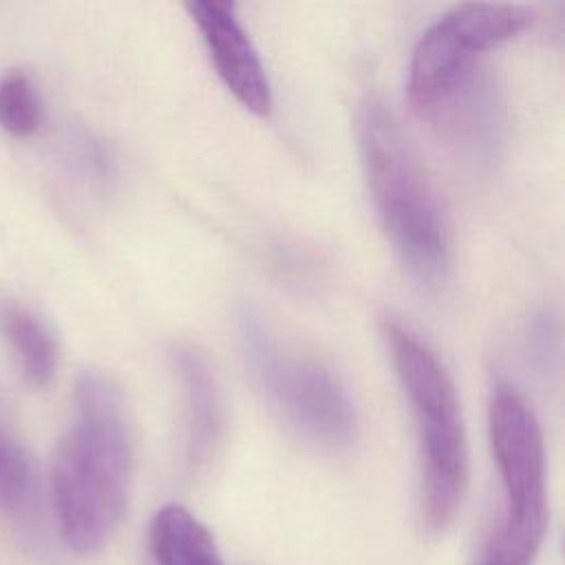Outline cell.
I'll return each instance as SVG.
<instances>
[{
  "instance_id": "cell-10",
  "label": "cell",
  "mask_w": 565,
  "mask_h": 565,
  "mask_svg": "<svg viewBox=\"0 0 565 565\" xmlns=\"http://www.w3.org/2000/svg\"><path fill=\"white\" fill-rule=\"evenodd\" d=\"M150 547L159 565H223L212 532L183 505H163L150 523Z\"/></svg>"
},
{
  "instance_id": "cell-3",
  "label": "cell",
  "mask_w": 565,
  "mask_h": 565,
  "mask_svg": "<svg viewBox=\"0 0 565 565\" xmlns=\"http://www.w3.org/2000/svg\"><path fill=\"white\" fill-rule=\"evenodd\" d=\"M399 384L411 402L422 463V521L439 534L461 510L470 455L457 388L435 351L399 320L384 322Z\"/></svg>"
},
{
  "instance_id": "cell-4",
  "label": "cell",
  "mask_w": 565,
  "mask_h": 565,
  "mask_svg": "<svg viewBox=\"0 0 565 565\" xmlns=\"http://www.w3.org/2000/svg\"><path fill=\"white\" fill-rule=\"evenodd\" d=\"M238 340L258 391L291 430L322 448L351 446L358 411L327 366L280 340L254 309L238 316Z\"/></svg>"
},
{
  "instance_id": "cell-5",
  "label": "cell",
  "mask_w": 565,
  "mask_h": 565,
  "mask_svg": "<svg viewBox=\"0 0 565 565\" xmlns=\"http://www.w3.org/2000/svg\"><path fill=\"white\" fill-rule=\"evenodd\" d=\"M488 437L503 486V512L479 565H532L547 527L545 446L534 411L510 384L492 391Z\"/></svg>"
},
{
  "instance_id": "cell-1",
  "label": "cell",
  "mask_w": 565,
  "mask_h": 565,
  "mask_svg": "<svg viewBox=\"0 0 565 565\" xmlns=\"http://www.w3.org/2000/svg\"><path fill=\"white\" fill-rule=\"evenodd\" d=\"M135 439L121 388L102 373H84L75 411L51 461V497L64 543L77 554L99 552L119 530L130 501Z\"/></svg>"
},
{
  "instance_id": "cell-8",
  "label": "cell",
  "mask_w": 565,
  "mask_h": 565,
  "mask_svg": "<svg viewBox=\"0 0 565 565\" xmlns=\"http://www.w3.org/2000/svg\"><path fill=\"white\" fill-rule=\"evenodd\" d=\"M170 358L172 371L181 386L185 461L192 470H196L210 463L223 439V395L214 369L196 347L177 344Z\"/></svg>"
},
{
  "instance_id": "cell-11",
  "label": "cell",
  "mask_w": 565,
  "mask_h": 565,
  "mask_svg": "<svg viewBox=\"0 0 565 565\" xmlns=\"http://www.w3.org/2000/svg\"><path fill=\"white\" fill-rule=\"evenodd\" d=\"M38 479L26 450L0 426V514L13 525L33 523Z\"/></svg>"
},
{
  "instance_id": "cell-2",
  "label": "cell",
  "mask_w": 565,
  "mask_h": 565,
  "mask_svg": "<svg viewBox=\"0 0 565 565\" xmlns=\"http://www.w3.org/2000/svg\"><path fill=\"white\" fill-rule=\"evenodd\" d=\"M355 135L364 181L386 238L417 280L437 287L450 267L448 221L411 139L377 95L360 102Z\"/></svg>"
},
{
  "instance_id": "cell-9",
  "label": "cell",
  "mask_w": 565,
  "mask_h": 565,
  "mask_svg": "<svg viewBox=\"0 0 565 565\" xmlns=\"http://www.w3.org/2000/svg\"><path fill=\"white\" fill-rule=\"evenodd\" d=\"M0 333L4 335L13 360L33 388L51 384L57 371L60 349L51 329L13 298H0Z\"/></svg>"
},
{
  "instance_id": "cell-6",
  "label": "cell",
  "mask_w": 565,
  "mask_h": 565,
  "mask_svg": "<svg viewBox=\"0 0 565 565\" xmlns=\"http://www.w3.org/2000/svg\"><path fill=\"white\" fill-rule=\"evenodd\" d=\"M534 20L532 9L510 2H466L439 15L415 44L408 66V95L435 110L475 68V60L521 35Z\"/></svg>"
},
{
  "instance_id": "cell-7",
  "label": "cell",
  "mask_w": 565,
  "mask_h": 565,
  "mask_svg": "<svg viewBox=\"0 0 565 565\" xmlns=\"http://www.w3.org/2000/svg\"><path fill=\"white\" fill-rule=\"evenodd\" d=\"M185 9L225 88L249 113L269 117L274 106L271 84L256 46L236 15V7L223 0H194Z\"/></svg>"
},
{
  "instance_id": "cell-12",
  "label": "cell",
  "mask_w": 565,
  "mask_h": 565,
  "mask_svg": "<svg viewBox=\"0 0 565 565\" xmlns=\"http://www.w3.org/2000/svg\"><path fill=\"white\" fill-rule=\"evenodd\" d=\"M42 126V99L35 82L22 68L0 77V128L13 137H31Z\"/></svg>"
}]
</instances>
